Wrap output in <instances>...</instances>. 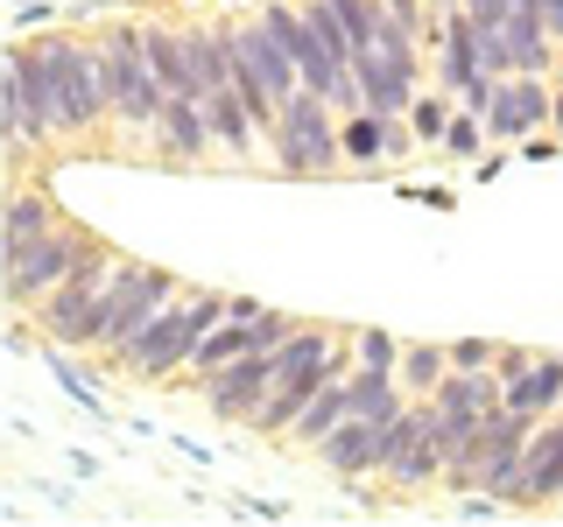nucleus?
Here are the masks:
<instances>
[{
	"label": "nucleus",
	"instance_id": "obj_1",
	"mask_svg": "<svg viewBox=\"0 0 563 527\" xmlns=\"http://www.w3.org/2000/svg\"><path fill=\"white\" fill-rule=\"evenodd\" d=\"M14 57H22L43 141H92L113 120V85H106L99 43H85V35H29V43H14Z\"/></svg>",
	"mask_w": 563,
	"mask_h": 527
},
{
	"label": "nucleus",
	"instance_id": "obj_2",
	"mask_svg": "<svg viewBox=\"0 0 563 527\" xmlns=\"http://www.w3.org/2000/svg\"><path fill=\"white\" fill-rule=\"evenodd\" d=\"M219 316H225V295L219 289H184L176 303H163L128 345L113 351V373L148 380V386L169 380V373H190V351L205 345V330L219 324Z\"/></svg>",
	"mask_w": 563,
	"mask_h": 527
},
{
	"label": "nucleus",
	"instance_id": "obj_3",
	"mask_svg": "<svg viewBox=\"0 0 563 527\" xmlns=\"http://www.w3.org/2000/svg\"><path fill=\"white\" fill-rule=\"evenodd\" d=\"M128 268V254H120V246H92V254L78 260V268H70L57 289L43 295V303H35L29 316H35V338L43 345H64V351H92V316H99V295L113 289V274Z\"/></svg>",
	"mask_w": 563,
	"mask_h": 527
},
{
	"label": "nucleus",
	"instance_id": "obj_4",
	"mask_svg": "<svg viewBox=\"0 0 563 527\" xmlns=\"http://www.w3.org/2000/svg\"><path fill=\"white\" fill-rule=\"evenodd\" d=\"M339 105L317 99V92H289L282 99V120L268 134V162L282 176H303V183H317V176H339L345 169V148H339Z\"/></svg>",
	"mask_w": 563,
	"mask_h": 527
},
{
	"label": "nucleus",
	"instance_id": "obj_5",
	"mask_svg": "<svg viewBox=\"0 0 563 527\" xmlns=\"http://www.w3.org/2000/svg\"><path fill=\"white\" fill-rule=\"evenodd\" d=\"M99 246V233H85L78 218H57L49 233H35L29 246H14V254H0V281H8V303L14 310H35L57 281L78 268L85 254Z\"/></svg>",
	"mask_w": 563,
	"mask_h": 527
},
{
	"label": "nucleus",
	"instance_id": "obj_6",
	"mask_svg": "<svg viewBox=\"0 0 563 527\" xmlns=\"http://www.w3.org/2000/svg\"><path fill=\"white\" fill-rule=\"evenodd\" d=\"M380 479L395 492L444 485V436H437V401L416 394L395 422H380Z\"/></svg>",
	"mask_w": 563,
	"mask_h": 527
},
{
	"label": "nucleus",
	"instance_id": "obj_7",
	"mask_svg": "<svg viewBox=\"0 0 563 527\" xmlns=\"http://www.w3.org/2000/svg\"><path fill=\"white\" fill-rule=\"evenodd\" d=\"M99 49H106V85H113V120L120 127H141L148 134L155 120H163V78H155V64H148V43H141V22H113V29H99Z\"/></svg>",
	"mask_w": 563,
	"mask_h": 527
},
{
	"label": "nucleus",
	"instance_id": "obj_8",
	"mask_svg": "<svg viewBox=\"0 0 563 527\" xmlns=\"http://www.w3.org/2000/svg\"><path fill=\"white\" fill-rule=\"evenodd\" d=\"M184 295V281H176L169 268H148V260H128V268L113 274V289L99 295V316H92V351H106L113 359L120 345L134 338L141 324H148L163 303H176Z\"/></svg>",
	"mask_w": 563,
	"mask_h": 527
},
{
	"label": "nucleus",
	"instance_id": "obj_9",
	"mask_svg": "<svg viewBox=\"0 0 563 527\" xmlns=\"http://www.w3.org/2000/svg\"><path fill=\"white\" fill-rule=\"evenodd\" d=\"M550 105H556L550 70H515V78H500V92L486 105V134L500 141V148L507 141H536L550 127Z\"/></svg>",
	"mask_w": 563,
	"mask_h": 527
},
{
	"label": "nucleus",
	"instance_id": "obj_10",
	"mask_svg": "<svg viewBox=\"0 0 563 527\" xmlns=\"http://www.w3.org/2000/svg\"><path fill=\"white\" fill-rule=\"evenodd\" d=\"M275 351H246V359H233V366H219L211 380H198L205 386V408L219 415V422H254V408L275 394Z\"/></svg>",
	"mask_w": 563,
	"mask_h": 527
},
{
	"label": "nucleus",
	"instance_id": "obj_11",
	"mask_svg": "<svg viewBox=\"0 0 563 527\" xmlns=\"http://www.w3.org/2000/svg\"><path fill=\"white\" fill-rule=\"evenodd\" d=\"M148 141H155V155H163V162H176V169L205 162V155L219 148V141H211V120H205V99H169L163 120L148 127Z\"/></svg>",
	"mask_w": 563,
	"mask_h": 527
},
{
	"label": "nucleus",
	"instance_id": "obj_12",
	"mask_svg": "<svg viewBox=\"0 0 563 527\" xmlns=\"http://www.w3.org/2000/svg\"><path fill=\"white\" fill-rule=\"evenodd\" d=\"M550 500H563V415L556 422H536L521 485H515V500H507V506H550Z\"/></svg>",
	"mask_w": 563,
	"mask_h": 527
},
{
	"label": "nucleus",
	"instance_id": "obj_13",
	"mask_svg": "<svg viewBox=\"0 0 563 527\" xmlns=\"http://www.w3.org/2000/svg\"><path fill=\"white\" fill-rule=\"evenodd\" d=\"M141 43H148V64H155V78H163L169 99H205L190 43H184V22H141Z\"/></svg>",
	"mask_w": 563,
	"mask_h": 527
},
{
	"label": "nucleus",
	"instance_id": "obj_14",
	"mask_svg": "<svg viewBox=\"0 0 563 527\" xmlns=\"http://www.w3.org/2000/svg\"><path fill=\"white\" fill-rule=\"evenodd\" d=\"M317 457H324L339 479H380V422H366V415H345L339 429L317 444Z\"/></svg>",
	"mask_w": 563,
	"mask_h": 527
},
{
	"label": "nucleus",
	"instance_id": "obj_15",
	"mask_svg": "<svg viewBox=\"0 0 563 527\" xmlns=\"http://www.w3.org/2000/svg\"><path fill=\"white\" fill-rule=\"evenodd\" d=\"M0 113H8V155L14 162H29L35 148H49L43 120H35V105H29V78H22V57H14V49H8V64H0Z\"/></svg>",
	"mask_w": 563,
	"mask_h": 527
},
{
	"label": "nucleus",
	"instance_id": "obj_16",
	"mask_svg": "<svg viewBox=\"0 0 563 527\" xmlns=\"http://www.w3.org/2000/svg\"><path fill=\"white\" fill-rule=\"evenodd\" d=\"M500 394H507V408H521V415L563 408V359H556V351H536V359H528L521 373L500 386Z\"/></svg>",
	"mask_w": 563,
	"mask_h": 527
},
{
	"label": "nucleus",
	"instance_id": "obj_17",
	"mask_svg": "<svg viewBox=\"0 0 563 527\" xmlns=\"http://www.w3.org/2000/svg\"><path fill=\"white\" fill-rule=\"evenodd\" d=\"M339 148H345V169H380V162H395V120H380V113H345V120H339Z\"/></svg>",
	"mask_w": 563,
	"mask_h": 527
},
{
	"label": "nucleus",
	"instance_id": "obj_18",
	"mask_svg": "<svg viewBox=\"0 0 563 527\" xmlns=\"http://www.w3.org/2000/svg\"><path fill=\"white\" fill-rule=\"evenodd\" d=\"M345 415H352V394H345V373H339V380H324V386H317V394H310V408L289 422V444H310V450H317V444H324V436L339 429Z\"/></svg>",
	"mask_w": 563,
	"mask_h": 527
},
{
	"label": "nucleus",
	"instance_id": "obj_19",
	"mask_svg": "<svg viewBox=\"0 0 563 527\" xmlns=\"http://www.w3.org/2000/svg\"><path fill=\"white\" fill-rule=\"evenodd\" d=\"M246 351H261V345H254V324H233V316H219V324L205 330V345L190 351V380H211L219 366L246 359Z\"/></svg>",
	"mask_w": 563,
	"mask_h": 527
},
{
	"label": "nucleus",
	"instance_id": "obj_20",
	"mask_svg": "<svg viewBox=\"0 0 563 527\" xmlns=\"http://www.w3.org/2000/svg\"><path fill=\"white\" fill-rule=\"evenodd\" d=\"M64 211L43 198V190H14L8 198V225H0V254H14V246H29L35 233H49Z\"/></svg>",
	"mask_w": 563,
	"mask_h": 527
},
{
	"label": "nucleus",
	"instance_id": "obj_21",
	"mask_svg": "<svg viewBox=\"0 0 563 527\" xmlns=\"http://www.w3.org/2000/svg\"><path fill=\"white\" fill-rule=\"evenodd\" d=\"M444 373H451V345H409L401 351V386L409 394H437Z\"/></svg>",
	"mask_w": 563,
	"mask_h": 527
},
{
	"label": "nucleus",
	"instance_id": "obj_22",
	"mask_svg": "<svg viewBox=\"0 0 563 527\" xmlns=\"http://www.w3.org/2000/svg\"><path fill=\"white\" fill-rule=\"evenodd\" d=\"M451 113H457V105H451V92H444V85H437V92L422 85V92H416V105H409V127H416V141H422V148H444V127H451Z\"/></svg>",
	"mask_w": 563,
	"mask_h": 527
},
{
	"label": "nucleus",
	"instance_id": "obj_23",
	"mask_svg": "<svg viewBox=\"0 0 563 527\" xmlns=\"http://www.w3.org/2000/svg\"><path fill=\"white\" fill-rule=\"evenodd\" d=\"M486 113H472V105H457V113H451V127H444V148H437V155H451V162H472V155H479L486 148Z\"/></svg>",
	"mask_w": 563,
	"mask_h": 527
},
{
	"label": "nucleus",
	"instance_id": "obj_24",
	"mask_svg": "<svg viewBox=\"0 0 563 527\" xmlns=\"http://www.w3.org/2000/svg\"><path fill=\"white\" fill-rule=\"evenodd\" d=\"M352 351H360L352 366H395V373H401V351H395V338H387V330H360V338H352Z\"/></svg>",
	"mask_w": 563,
	"mask_h": 527
},
{
	"label": "nucleus",
	"instance_id": "obj_25",
	"mask_svg": "<svg viewBox=\"0 0 563 527\" xmlns=\"http://www.w3.org/2000/svg\"><path fill=\"white\" fill-rule=\"evenodd\" d=\"M296 324H303V316H289V310H261V316H254V345H261V351H275Z\"/></svg>",
	"mask_w": 563,
	"mask_h": 527
},
{
	"label": "nucleus",
	"instance_id": "obj_26",
	"mask_svg": "<svg viewBox=\"0 0 563 527\" xmlns=\"http://www.w3.org/2000/svg\"><path fill=\"white\" fill-rule=\"evenodd\" d=\"M493 359H500V345H493V338H457L451 345V366H493Z\"/></svg>",
	"mask_w": 563,
	"mask_h": 527
},
{
	"label": "nucleus",
	"instance_id": "obj_27",
	"mask_svg": "<svg viewBox=\"0 0 563 527\" xmlns=\"http://www.w3.org/2000/svg\"><path fill=\"white\" fill-rule=\"evenodd\" d=\"M457 8H465L479 29H507V8H515V0H457Z\"/></svg>",
	"mask_w": 563,
	"mask_h": 527
},
{
	"label": "nucleus",
	"instance_id": "obj_28",
	"mask_svg": "<svg viewBox=\"0 0 563 527\" xmlns=\"http://www.w3.org/2000/svg\"><path fill=\"white\" fill-rule=\"evenodd\" d=\"M261 310H268V303H254V295H225V316H233V324H254Z\"/></svg>",
	"mask_w": 563,
	"mask_h": 527
},
{
	"label": "nucleus",
	"instance_id": "obj_29",
	"mask_svg": "<svg viewBox=\"0 0 563 527\" xmlns=\"http://www.w3.org/2000/svg\"><path fill=\"white\" fill-rule=\"evenodd\" d=\"M550 35H556V49H563V0H550Z\"/></svg>",
	"mask_w": 563,
	"mask_h": 527
}]
</instances>
